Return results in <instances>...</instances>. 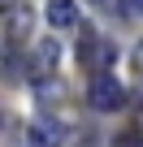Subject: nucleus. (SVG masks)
I'll list each match as a JSON object with an SVG mask.
<instances>
[{"instance_id": "obj_1", "label": "nucleus", "mask_w": 143, "mask_h": 147, "mask_svg": "<svg viewBox=\"0 0 143 147\" xmlns=\"http://www.w3.org/2000/svg\"><path fill=\"white\" fill-rule=\"evenodd\" d=\"M87 100H91V108H100V113H117V108H121V100H126V91H121V82H117V78H108V74H96V78H91V91H87Z\"/></svg>"}, {"instance_id": "obj_2", "label": "nucleus", "mask_w": 143, "mask_h": 147, "mask_svg": "<svg viewBox=\"0 0 143 147\" xmlns=\"http://www.w3.org/2000/svg\"><path fill=\"white\" fill-rule=\"evenodd\" d=\"M61 134H65V125H61L56 117H39V121L30 125V147H56Z\"/></svg>"}, {"instance_id": "obj_3", "label": "nucleus", "mask_w": 143, "mask_h": 147, "mask_svg": "<svg viewBox=\"0 0 143 147\" xmlns=\"http://www.w3.org/2000/svg\"><path fill=\"white\" fill-rule=\"evenodd\" d=\"M30 26H35V18H30V9H22V5H13V9L5 13V30H9V43H18V39H26V35H30Z\"/></svg>"}, {"instance_id": "obj_4", "label": "nucleus", "mask_w": 143, "mask_h": 147, "mask_svg": "<svg viewBox=\"0 0 143 147\" xmlns=\"http://www.w3.org/2000/svg\"><path fill=\"white\" fill-rule=\"evenodd\" d=\"M48 22H52L56 30L78 26V5H74V0H48Z\"/></svg>"}, {"instance_id": "obj_5", "label": "nucleus", "mask_w": 143, "mask_h": 147, "mask_svg": "<svg viewBox=\"0 0 143 147\" xmlns=\"http://www.w3.org/2000/svg\"><path fill=\"white\" fill-rule=\"evenodd\" d=\"M56 52H61V48H56L52 39H43V43H39V65H30V78H43V74L52 69V61H56Z\"/></svg>"}, {"instance_id": "obj_6", "label": "nucleus", "mask_w": 143, "mask_h": 147, "mask_svg": "<svg viewBox=\"0 0 143 147\" xmlns=\"http://www.w3.org/2000/svg\"><path fill=\"white\" fill-rule=\"evenodd\" d=\"M113 147H143V138H130V134H121V138H117Z\"/></svg>"}, {"instance_id": "obj_7", "label": "nucleus", "mask_w": 143, "mask_h": 147, "mask_svg": "<svg viewBox=\"0 0 143 147\" xmlns=\"http://www.w3.org/2000/svg\"><path fill=\"white\" fill-rule=\"evenodd\" d=\"M134 130H139V138H143V108H139V117H134Z\"/></svg>"}, {"instance_id": "obj_8", "label": "nucleus", "mask_w": 143, "mask_h": 147, "mask_svg": "<svg viewBox=\"0 0 143 147\" xmlns=\"http://www.w3.org/2000/svg\"><path fill=\"white\" fill-rule=\"evenodd\" d=\"M134 61H139V65H143V43H139V48H134Z\"/></svg>"}]
</instances>
